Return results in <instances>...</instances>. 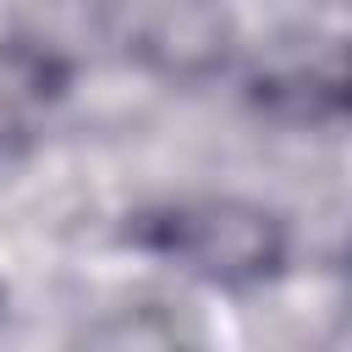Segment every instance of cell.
Segmentation results:
<instances>
[{
  "label": "cell",
  "mask_w": 352,
  "mask_h": 352,
  "mask_svg": "<svg viewBox=\"0 0 352 352\" xmlns=\"http://www.w3.org/2000/svg\"><path fill=\"white\" fill-rule=\"evenodd\" d=\"M66 82L72 72L55 44L33 33L0 38V154H16L44 132V121L66 99Z\"/></svg>",
  "instance_id": "cell-2"
},
{
  "label": "cell",
  "mask_w": 352,
  "mask_h": 352,
  "mask_svg": "<svg viewBox=\"0 0 352 352\" xmlns=\"http://www.w3.org/2000/svg\"><path fill=\"white\" fill-rule=\"evenodd\" d=\"M143 248L176 258L187 275L209 280V286H258L270 275H280L286 264V226L275 209L248 204V198H187L170 204L165 214H154L138 231Z\"/></svg>",
  "instance_id": "cell-1"
}]
</instances>
